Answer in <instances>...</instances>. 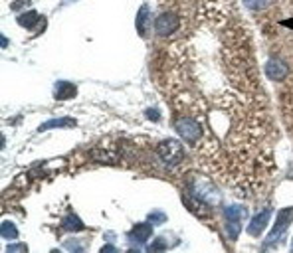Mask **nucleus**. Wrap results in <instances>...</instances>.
Returning a JSON list of instances; mask_svg holds the SVG:
<instances>
[{"label":"nucleus","instance_id":"nucleus-14","mask_svg":"<svg viewBox=\"0 0 293 253\" xmlns=\"http://www.w3.org/2000/svg\"><path fill=\"white\" fill-rule=\"evenodd\" d=\"M40 20H42V16L38 12H26V14L18 16V24L24 26L26 30H32L34 26H36V22H40Z\"/></svg>","mask_w":293,"mask_h":253},{"label":"nucleus","instance_id":"nucleus-3","mask_svg":"<svg viewBox=\"0 0 293 253\" xmlns=\"http://www.w3.org/2000/svg\"><path fill=\"white\" fill-rule=\"evenodd\" d=\"M180 26V18L175 12H164L155 18V32L161 38H168L173 36Z\"/></svg>","mask_w":293,"mask_h":253},{"label":"nucleus","instance_id":"nucleus-10","mask_svg":"<svg viewBox=\"0 0 293 253\" xmlns=\"http://www.w3.org/2000/svg\"><path fill=\"white\" fill-rule=\"evenodd\" d=\"M76 95H78V87L74 83H69V81H58L56 87H54V97L58 101H62V99H74Z\"/></svg>","mask_w":293,"mask_h":253},{"label":"nucleus","instance_id":"nucleus-6","mask_svg":"<svg viewBox=\"0 0 293 253\" xmlns=\"http://www.w3.org/2000/svg\"><path fill=\"white\" fill-rule=\"evenodd\" d=\"M184 202H186V208H188V210H190L194 216H198V218H202V219H210L212 204L200 200V198H198V196H194V194H190V200L184 196Z\"/></svg>","mask_w":293,"mask_h":253},{"label":"nucleus","instance_id":"nucleus-8","mask_svg":"<svg viewBox=\"0 0 293 253\" xmlns=\"http://www.w3.org/2000/svg\"><path fill=\"white\" fill-rule=\"evenodd\" d=\"M272 218V210H263L260 212L258 216H254V219L250 221V226H248V234L252 237H258L261 236V232L265 230V226H267V221Z\"/></svg>","mask_w":293,"mask_h":253},{"label":"nucleus","instance_id":"nucleus-15","mask_svg":"<svg viewBox=\"0 0 293 253\" xmlns=\"http://www.w3.org/2000/svg\"><path fill=\"white\" fill-rule=\"evenodd\" d=\"M246 210L242 206H228V208H224V218L226 221H240V219L244 218Z\"/></svg>","mask_w":293,"mask_h":253},{"label":"nucleus","instance_id":"nucleus-12","mask_svg":"<svg viewBox=\"0 0 293 253\" xmlns=\"http://www.w3.org/2000/svg\"><path fill=\"white\" fill-rule=\"evenodd\" d=\"M149 6H143L139 10V16H137V30H139V36L145 38L149 34Z\"/></svg>","mask_w":293,"mask_h":253},{"label":"nucleus","instance_id":"nucleus-16","mask_svg":"<svg viewBox=\"0 0 293 253\" xmlns=\"http://www.w3.org/2000/svg\"><path fill=\"white\" fill-rule=\"evenodd\" d=\"M0 236L4 237V239H8V241H12V239L18 237V228L12 221H2V226H0Z\"/></svg>","mask_w":293,"mask_h":253},{"label":"nucleus","instance_id":"nucleus-20","mask_svg":"<svg viewBox=\"0 0 293 253\" xmlns=\"http://www.w3.org/2000/svg\"><path fill=\"white\" fill-rule=\"evenodd\" d=\"M291 251H293V243H291Z\"/></svg>","mask_w":293,"mask_h":253},{"label":"nucleus","instance_id":"nucleus-7","mask_svg":"<svg viewBox=\"0 0 293 253\" xmlns=\"http://www.w3.org/2000/svg\"><path fill=\"white\" fill-rule=\"evenodd\" d=\"M265 73H267L270 79L281 81V79H285V75H287V64H285L283 60H279V58H272V60L267 62V66H265Z\"/></svg>","mask_w":293,"mask_h":253},{"label":"nucleus","instance_id":"nucleus-5","mask_svg":"<svg viewBox=\"0 0 293 253\" xmlns=\"http://www.w3.org/2000/svg\"><path fill=\"white\" fill-rule=\"evenodd\" d=\"M190 194H194V196H198L200 200L212 204V206L220 200V196H218L216 188H214L208 180H204V178H202L200 182H194V184L190 186Z\"/></svg>","mask_w":293,"mask_h":253},{"label":"nucleus","instance_id":"nucleus-1","mask_svg":"<svg viewBox=\"0 0 293 253\" xmlns=\"http://www.w3.org/2000/svg\"><path fill=\"white\" fill-rule=\"evenodd\" d=\"M173 123H175V129H177V133L180 135V138L186 140V143H190V145L198 143L202 138V135H204L200 123L194 117L179 115L177 119H173Z\"/></svg>","mask_w":293,"mask_h":253},{"label":"nucleus","instance_id":"nucleus-11","mask_svg":"<svg viewBox=\"0 0 293 253\" xmlns=\"http://www.w3.org/2000/svg\"><path fill=\"white\" fill-rule=\"evenodd\" d=\"M74 127H78V121L71 117H64V119H52V121L42 123L40 131H48V129H74Z\"/></svg>","mask_w":293,"mask_h":253},{"label":"nucleus","instance_id":"nucleus-17","mask_svg":"<svg viewBox=\"0 0 293 253\" xmlns=\"http://www.w3.org/2000/svg\"><path fill=\"white\" fill-rule=\"evenodd\" d=\"M246 8H250V10H254V12H260L263 8H267L270 4H272V0H244Z\"/></svg>","mask_w":293,"mask_h":253},{"label":"nucleus","instance_id":"nucleus-13","mask_svg":"<svg viewBox=\"0 0 293 253\" xmlns=\"http://www.w3.org/2000/svg\"><path fill=\"white\" fill-rule=\"evenodd\" d=\"M64 230L65 232H82V230H85V226H83V221L80 219V216L67 214L64 218Z\"/></svg>","mask_w":293,"mask_h":253},{"label":"nucleus","instance_id":"nucleus-9","mask_svg":"<svg viewBox=\"0 0 293 253\" xmlns=\"http://www.w3.org/2000/svg\"><path fill=\"white\" fill-rule=\"evenodd\" d=\"M151 236H153V226H151V223H146V221H143V223H135L129 232L131 241L141 243V245L146 243V241L151 239Z\"/></svg>","mask_w":293,"mask_h":253},{"label":"nucleus","instance_id":"nucleus-19","mask_svg":"<svg viewBox=\"0 0 293 253\" xmlns=\"http://www.w3.org/2000/svg\"><path fill=\"white\" fill-rule=\"evenodd\" d=\"M8 253H14V251H28V247L26 245H10L8 249H6Z\"/></svg>","mask_w":293,"mask_h":253},{"label":"nucleus","instance_id":"nucleus-4","mask_svg":"<svg viewBox=\"0 0 293 253\" xmlns=\"http://www.w3.org/2000/svg\"><path fill=\"white\" fill-rule=\"evenodd\" d=\"M291 221H293V206L291 208H287V210H281V212L277 214V219H276V223H274V230L270 232L265 245L276 243L277 239L285 234V230L289 228V223H291Z\"/></svg>","mask_w":293,"mask_h":253},{"label":"nucleus","instance_id":"nucleus-18","mask_svg":"<svg viewBox=\"0 0 293 253\" xmlns=\"http://www.w3.org/2000/svg\"><path fill=\"white\" fill-rule=\"evenodd\" d=\"M146 117L151 119V121H159L161 113H157V109H146Z\"/></svg>","mask_w":293,"mask_h":253},{"label":"nucleus","instance_id":"nucleus-2","mask_svg":"<svg viewBox=\"0 0 293 253\" xmlns=\"http://www.w3.org/2000/svg\"><path fill=\"white\" fill-rule=\"evenodd\" d=\"M157 152H159V156H161V160L164 164H170V166L180 164L182 158H184V149H182V145L179 140H163L159 145Z\"/></svg>","mask_w":293,"mask_h":253}]
</instances>
